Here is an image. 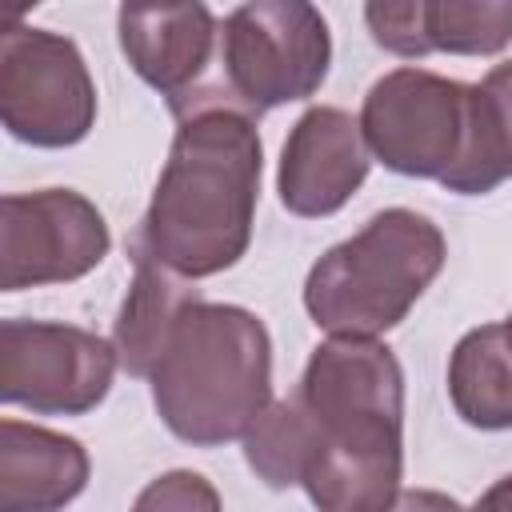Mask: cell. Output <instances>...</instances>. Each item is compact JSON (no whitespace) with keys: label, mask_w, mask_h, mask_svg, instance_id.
<instances>
[{"label":"cell","mask_w":512,"mask_h":512,"mask_svg":"<svg viewBox=\"0 0 512 512\" xmlns=\"http://www.w3.org/2000/svg\"><path fill=\"white\" fill-rule=\"evenodd\" d=\"M292 396L308 424V500L320 512H384L404 472V372L392 348L332 336Z\"/></svg>","instance_id":"obj_1"},{"label":"cell","mask_w":512,"mask_h":512,"mask_svg":"<svg viewBox=\"0 0 512 512\" xmlns=\"http://www.w3.org/2000/svg\"><path fill=\"white\" fill-rule=\"evenodd\" d=\"M260 136L244 108L200 100L180 116L136 244L184 280L232 268L252 240Z\"/></svg>","instance_id":"obj_2"},{"label":"cell","mask_w":512,"mask_h":512,"mask_svg":"<svg viewBox=\"0 0 512 512\" xmlns=\"http://www.w3.org/2000/svg\"><path fill=\"white\" fill-rule=\"evenodd\" d=\"M148 380L160 420L180 440L208 448L248 436L272 396L268 328L248 308L196 300Z\"/></svg>","instance_id":"obj_3"},{"label":"cell","mask_w":512,"mask_h":512,"mask_svg":"<svg viewBox=\"0 0 512 512\" xmlns=\"http://www.w3.org/2000/svg\"><path fill=\"white\" fill-rule=\"evenodd\" d=\"M440 268V228L412 208H384L312 264L304 308L332 336L372 340L408 316Z\"/></svg>","instance_id":"obj_4"},{"label":"cell","mask_w":512,"mask_h":512,"mask_svg":"<svg viewBox=\"0 0 512 512\" xmlns=\"http://www.w3.org/2000/svg\"><path fill=\"white\" fill-rule=\"evenodd\" d=\"M224 80L248 116L312 96L332 60L320 8L300 0H256L228 12L220 32Z\"/></svg>","instance_id":"obj_5"},{"label":"cell","mask_w":512,"mask_h":512,"mask_svg":"<svg viewBox=\"0 0 512 512\" xmlns=\"http://www.w3.org/2000/svg\"><path fill=\"white\" fill-rule=\"evenodd\" d=\"M0 120L32 148H68L92 132L96 84L68 36L4 24L0 32Z\"/></svg>","instance_id":"obj_6"},{"label":"cell","mask_w":512,"mask_h":512,"mask_svg":"<svg viewBox=\"0 0 512 512\" xmlns=\"http://www.w3.org/2000/svg\"><path fill=\"white\" fill-rule=\"evenodd\" d=\"M468 88L472 84L424 68H396L380 76L360 112L368 152L400 176L444 180L464 152Z\"/></svg>","instance_id":"obj_7"},{"label":"cell","mask_w":512,"mask_h":512,"mask_svg":"<svg viewBox=\"0 0 512 512\" xmlns=\"http://www.w3.org/2000/svg\"><path fill=\"white\" fill-rule=\"evenodd\" d=\"M116 372V348L96 332L48 320L0 324V396L44 416L92 412Z\"/></svg>","instance_id":"obj_8"},{"label":"cell","mask_w":512,"mask_h":512,"mask_svg":"<svg viewBox=\"0 0 512 512\" xmlns=\"http://www.w3.org/2000/svg\"><path fill=\"white\" fill-rule=\"evenodd\" d=\"M108 224L72 188L12 192L0 204V288L80 280L108 256Z\"/></svg>","instance_id":"obj_9"},{"label":"cell","mask_w":512,"mask_h":512,"mask_svg":"<svg viewBox=\"0 0 512 512\" xmlns=\"http://www.w3.org/2000/svg\"><path fill=\"white\" fill-rule=\"evenodd\" d=\"M368 176V144L360 120L344 108H308L280 152V204L296 216H332Z\"/></svg>","instance_id":"obj_10"},{"label":"cell","mask_w":512,"mask_h":512,"mask_svg":"<svg viewBox=\"0 0 512 512\" xmlns=\"http://www.w3.org/2000/svg\"><path fill=\"white\" fill-rule=\"evenodd\" d=\"M116 28H120V48L136 68V76L152 84L160 96H168L172 112L180 116L200 96L196 84L216 52L212 12L204 4H164V8L124 4Z\"/></svg>","instance_id":"obj_11"},{"label":"cell","mask_w":512,"mask_h":512,"mask_svg":"<svg viewBox=\"0 0 512 512\" xmlns=\"http://www.w3.org/2000/svg\"><path fill=\"white\" fill-rule=\"evenodd\" d=\"M368 32L396 56H492L512 40V0H404L368 4Z\"/></svg>","instance_id":"obj_12"},{"label":"cell","mask_w":512,"mask_h":512,"mask_svg":"<svg viewBox=\"0 0 512 512\" xmlns=\"http://www.w3.org/2000/svg\"><path fill=\"white\" fill-rule=\"evenodd\" d=\"M88 484V452L80 440L0 420V512H60Z\"/></svg>","instance_id":"obj_13"},{"label":"cell","mask_w":512,"mask_h":512,"mask_svg":"<svg viewBox=\"0 0 512 512\" xmlns=\"http://www.w3.org/2000/svg\"><path fill=\"white\" fill-rule=\"evenodd\" d=\"M200 300V292L172 268H164L156 256H148L136 244V276L132 288L120 304L116 316V360L124 364V372L132 376H152V368L160 364L180 316Z\"/></svg>","instance_id":"obj_14"},{"label":"cell","mask_w":512,"mask_h":512,"mask_svg":"<svg viewBox=\"0 0 512 512\" xmlns=\"http://www.w3.org/2000/svg\"><path fill=\"white\" fill-rule=\"evenodd\" d=\"M512 176V60L468 88V136L456 168L440 180L448 192L484 196Z\"/></svg>","instance_id":"obj_15"},{"label":"cell","mask_w":512,"mask_h":512,"mask_svg":"<svg viewBox=\"0 0 512 512\" xmlns=\"http://www.w3.org/2000/svg\"><path fill=\"white\" fill-rule=\"evenodd\" d=\"M448 396L464 424L512 428V344L504 324H480L460 336L448 360Z\"/></svg>","instance_id":"obj_16"},{"label":"cell","mask_w":512,"mask_h":512,"mask_svg":"<svg viewBox=\"0 0 512 512\" xmlns=\"http://www.w3.org/2000/svg\"><path fill=\"white\" fill-rule=\"evenodd\" d=\"M308 456V424L296 396L268 404L264 416L244 436V460L268 488H292L304 476Z\"/></svg>","instance_id":"obj_17"},{"label":"cell","mask_w":512,"mask_h":512,"mask_svg":"<svg viewBox=\"0 0 512 512\" xmlns=\"http://www.w3.org/2000/svg\"><path fill=\"white\" fill-rule=\"evenodd\" d=\"M132 512H224L216 488L188 468L156 476L132 504Z\"/></svg>","instance_id":"obj_18"},{"label":"cell","mask_w":512,"mask_h":512,"mask_svg":"<svg viewBox=\"0 0 512 512\" xmlns=\"http://www.w3.org/2000/svg\"><path fill=\"white\" fill-rule=\"evenodd\" d=\"M384 512H464L452 496H444V492H432V488H408V492H400Z\"/></svg>","instance_id":"obj_19"},{"label":"cell","mask_w":512,"mask_h":512,"mask_svg":"<svg viewBox=\"0 0 512 512\" xmlns=\"http://www.w3.org/2000/svg\"><path fill=\"white\" fill-rule=\"evenodd\" d=\"M468 512H512V472L508 476H500Z\"/></svg>","instance_id":"obj_20"},{"label":"cell","mask_w":512,"mask_h":512,"mask_svg":"<svg viewBox=\"0 0 512 512\" xmlns=\"http://www.w3.org/2000/svg\"><path fill=\"white\" fill-rule=\"evenodd\" d=\"M504 332H508V344H512V316L504 320Z\"/></svg>","instance_id":"obj_21"}]
</instances>
